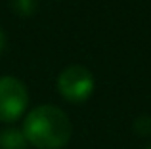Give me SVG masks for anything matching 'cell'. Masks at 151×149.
<instances>
[{
  "label": "cell",
  "mask_w": 151,
  "mask_h": 149,
  "mask_svg": "<svg viewBox=\"0 0 151 149\" xmlns=\"http://www.w3.org/2000/svg\"><path fill=\"white\" fill-rule=\"evenodd\" d=\"M4 48H6V34H4V31L0 29V54L4 52Z\"/></svg>",
  "instance_id": "52a82bcc"
},
{
  "label": "cell",
  "mask_w": 151,
  "mask_h": 149,
  "mask_svg": "<svg viewBox=\"0 0 151 149\" xmlns=\"http://www.w3.org/2000/svg\"><path fill=\"white\" fill-rule=\"evenodd\" d=\"M27 140L21 130L17 128H6L0 132V149H25Z\"/></svg>",
  "instance_id": "277c9868"
},
{
  "label": "cell",
  "mask_w": 151,
  "mask_h": 149,
  "mask_svg": "<svg viewBox=\"0 0 151 149\" xmlns=\"http://www.w3.org/2000/svg\"><path fill=\"white\" fill-rule=\"evenodd\" d=\"M58 90L65 100L81 103L94 92V74L84 65H67L58 77Z\"/></svg>",
  "instance_id": "7a4b0ae2"
},
{
  "label": "cell",
  "mask_w": 151,
  "mask_h": 149,
  "mask_svg": "<svg viewBox=\"0 0 151 149\" xmlns=\"http://www.w3.org/2000/svg\"><path fill=\"white\" fill-rule=\"evenodd\" d=\"M134 128H136L140 134H149L151 132V117H140V119L134 122Z\"/></svg>",
  "instance_id": "8992f818"
},
{
  "label": "cell",
  "mask_w": 151,
  "mask_h": 149,
  "mask_svg": "<svg viewBox=\"0 0 151 149\" xmlns=\"http://www.w3.org/2000/svg\"><path fill=\"white\" fill-rule=\"evenodd\" d=\"M145 149H151V145H149V147H145Z\"/></svg>",
  "instance_id": "ba28073f"
},
{
  "label": "cell",
  "mask_w": 151,
  "mask_h": 149,
  "mask_svg": "<svg viewBox=\"0 0 151 149\" xmlns=\"http://www.w3.org/2000/svg\"><path fill=\"white\" fill-rule=\"evenodd\" d=\"M29 103L27 88L15 77H0V120L14 122L25 113Z\"/></svg>",
  "instance_id": "3957f363"
},
{
  "label": "cell",
  "mask_w": 151,
  "mask_h": 149,
  "mask_svg": "<svg viewBox=\"0 0 151 149\" xmlns=\"http://www.w3.org/2000/svg\"><path fill=\"white\" fill-rule=\"evenodd\" d=\"M21 132L27 143L37 149H61L73 136V124L59 107L38 105L27 113Z\"/></svg>",
  "instance_id": "6da1fadb"
},
{
  "label": "cell",
  "mask_w": 151,
  "mask_h": 149,
  "mask_svg": "<svg viewBox=\"0 0 151 149\" xmlns=\"http://www.w3.org/2000/svg\"><path fill=\"white\" fill-rule=\"evenodd\" d=\"M10 4L19 15H31L37 10V0H10Z\"/></svg>",
  "instance_id": "5b68a950"
}]
</instances>
